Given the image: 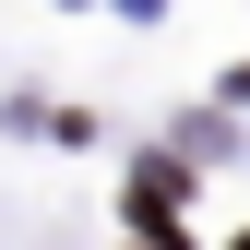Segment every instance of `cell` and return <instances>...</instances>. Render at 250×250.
Segmentation results:
<instances>
[{"instance_id": "cell-1", "label": "cell", "mask_w": 250, "mask_h": 250, "mask_svg": "<svg viewBox=\"0 0 250 250\" xmlns=\"http://www.w3.org/2000/svg\"><path fill=\"white\" fill-rule=\"evenodd\" d=\"M179 191H191L179 167H143V179H131V227H143V238H179Z\"/></svg>"}, {"instance_id": "cell-2", "label": "cell", "mask_w": 250, "mask_h": 250, "mask_svg": "<svg viewBox=\"0 0 250 250\" xmlns=\"http://www.w3.org/2000/svg\"><path fill=\"white\" fill-rule=\"evenodd\" d=\"M227 250H250V238H227Z\"/></svg>"}]
</instances>
